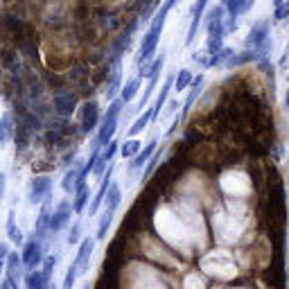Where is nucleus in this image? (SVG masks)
<instances>
[{
    "label": "nucleus",
    "instance_id": "obj_16",
    "mask_svg": "<svg viewBox=\"0 0 289 289\" xmlns=\"http://www.w3.org/2000/svg\"><path fill=\"white\" fill-rule=\"evenodd\" d=\"M81 163H72V170H68L64 174V181H61V190L66 192V195H72L75 192V183L77 179H79V174H81Z\"/></svg>",
    "mask_w": 289,
    "mask_h": 289
},
{
    "label": "nucleus",
    "instance_id": "obj_13",
    "mask_svg": "<svg viewBox=\"0 0 289 289\" xmlns=\"http://www.w3.org/2000/svg\"><path fill=\"white\" fill-rule=\"evenodd\" d=\"M23 285H25V289H47L50 282L45 280L41 269H30V271H25V276H23Z\"/></svg>",
    "mask_w": 289,
    "mask_h": 289
},
{
    "label": "nucleus",
    "instance_id": "obj_29",
    "mask_svg": "<svg viewBox=\"0 0 289 289\" xmlns=\"http://www.w3.org/2000/svg\"><path fill=\"white\" fill-rule=\"evenodd\" d=\"M5 185H7V176H5V172L0 170V199L5 197Z\"/></svg>",
    "mask_w": 289,
    "mask_h": 289
},
{
    "label": "nucleus",
    "instance_id": "obj_24",
    "mask_svg": "<svg viewBox=\"0 0 289 289\" xmlns=\"http://www.w3.org/2000/svg\"><path fill=\"white\" fill-rule=\"evenodd\" d=\"M140 149H142V142L140 140H136V138H129V140L120 147V154H122L124 158H133L138 152H140Z\"/></svg>",
    "mask_w": 289,
    "mask_h": 289
},
{
    "label": "nucleus",
    "instance_id": "obj_15",
    "mask_svg": "<svg viewBox=\"0 0 289 289\" xmlns=\"http://www.w3.org/2000/svg\"><path fill=\"white\" fill-rule=\"evenodd\" d=\"M104 204H107V210H111V213H115V210L120 208V204H122V190H120V183L111 181V185L107 190V197H104Z\"/></svg>",
    "mask_w": 289,
    "mask_h": 289
},
{
    "label": "nucleus",
    "instance_id": "obj_9",
    "mask_svg": "<svg viewBox=\"0 0 289 289\" xmlns=\"http://www.w3.org/2000/svg\"><path fill=\"white\" fill-rule=\"evenodd\" d=\"M50 215H52V206L50 201H43L41 210H38V217L34 221V237L45 239L50 235Z\"/></svg>",
    "mask_w": 289,
    "mask_h": 289
},
{
    "label": "nucleus",
    "instance_id": "obj_12",
    "mask_svg": "<svg viewBox=\"0 0 289 289\" xmlns=\"http://www.w3.org/2000/svg\"><path fill=\"white\" fill-rule=\"evenodd\" d=\"M5 230H7L9 242H14L16 247H23V242H25V235H23V230L16 226V213H14V208L9 210V215H7V226H5Z\"/></svg>",
    "mask_w": 289,
    "mask_h": 289
},
{
    "label": "nucleus",
    "instance_id": "obj_19",
    "mask_svg": "<svg viewBox=\"0 0 289 289\" xmlns=\"http://www.w3.org/2000/svg\"><path fill=\"white\" fill-rule=\"evenodd\" d=\"M88 185L79 187V190H75V195H72V213L75 215H81L84 213V208L88 206Z\"/></svg>",
    "mask_w": 289,
    "mask_h": 289
},
{
    "label": "nucleus",
    "instance_id": "obj_18",
    "mask_svg": "<svg viewBox=\"0 0 289 289\" xmlns=\"http://www.w3.org/2000/svg\"><path fill=\"white\" fill-rule=\"evenodd\" d=\"M14 136V122H12V113H3L0 115V147H5Z\"/></svg>",
    "mask_w": 289,
    "mask_h": 289
},
{
    "label": "nucleus",
    "instance_id": "obj_20",
    "mask_svg": "<svg viewBox=\"0 0 289 289\" xmlns=\"http://www.w3.org/2000/svg\"><path fill=\"white\" fill-rule=\"evenodd\" d=\"M140 84H142V77H131V79H127V84L122 86V102H131L133 98L138 95V90H140Z\"/></svg>",
    "mask_w": 289,
    "mask_h": 289
},
{
    "label": "nucleus",
    "instance_id": "obj_21",
    "mask_svg": "<svg viewBox=\"0 0 289 289\" xmlns=\"http://www.w3.org/2000/svg\"><path fill=\"white\" fill-rule=\"evenodd\" d=\"M113 215H115V213H111V210L104 208L102 219H100V224H98V233H95V239H100V242H102V239L107 237V233H109L111 224H113Z\"/></svg>",
    "mask_w": 289,
    "mask_h": 289
},
{
    "label": "nucleus",
    "instance_id": "obj_11",
    "mask_svg": "<svg viewBox=\"0 0 289 289\" xmlns=\"http://www.w3.org/2000/svg\"><path fill=\"white\" fill-rule=\"evenodd\" d=\"M156 149H158V140L154 138V140H149V142L140 149V152H138L136 156L131 158V163H129V170H131V172H133V170H140L144 163H147L149 158H152L154 154H156Z\"/></svg>",
    "mask_w": 289,
    "mask_h": 289
},
{
    "label": "nucleus",
    "instance_id": "obj_26",
    "mask_svg": "<svg viewBox=\"0 0 289 289\" xmlns=\"http://www.w3.org/2000/svg\"><path fill=\"white\" fill-rule=\"evenodd\" d=\"M77 276H79V271H77V267L70 262V267H68V271H66V278H64V289H72L75 287V282H77Z\"/></svg>",
    "mask_w": 289,
    "mask_h": 289
},
{
    "label": "nucleus",
    "instance_id": "obj_31",
    "mask_svg": "<svg viewBox=\"0 0 289 289\" xmlns=\"http://www.w3.org/2000/svg\"><path fill=\"white\" fill-rule=\"evenodd\" d=\"M0 289H12V285H9V280H7V278H0Z\"/></svg>",
    "mask_w": 289,
    "mask_h": 289
},
{
    "label": "nucleus",
    "instance_id": "obj_3",
    "mask_svg": "<svg viewBox=\"0 0 289 289\" xmlns=\"http://www.w3.org/2000/svg\"><path fill=\"white\" fill-rule=\"evenodd\" d=\"M23 276H25V267H23L21 253H18V251H9L7 258H5V278L9 280L12 289H21Z\"/></svg>",
    "mask_w": 289,
    "mask_h": 289
},
{
    "label": "nucleus",
    "instance_id": "obj_17",
    "mask_svg": "<svg viewBox=\"0 0 289 289\" xmlns=\"http://www.w3.org/2000/svg\"><path fill=\"white\" fill-rule=\"evenodd\" d=\"M201 86H204V75H199V77L192 79V88H190V95H187V100H185V107H183V111H181V120H185L187 111H190L192 104L197 102V98H199V93H201Z\"/></svg>",
    "mask_w": 289,
    "mask_h": 289
},
{
    "label": "nucleus",
    "instance_id": "obj_4",
    "mask_svg": "<svg viewBox=\"0 0 289 289\" xmlns=\"http://www.w3.org/2000/svg\"><path fill=\"white\" fill-rule=\"evenodd\" d=\"M72 219V204L68 199L59 201V204L52 208V215H50V235H57L70 224Z\"/></svg>",
    "mask_w": 289,
    "mask_h": 289
},
{
    "label": "nucleus",
    "instance_id": "obj_2",
    "mask_svg": "<svg viewBox=\"0 0 289 289\" xmlns=\"http://www.w3.org/2000/svg\"><path fill=\"white\" fill-rule=\"evenodd\" d=\"M43 258H45V242L43 239H38L32 235L30 239H25L21 247V260H23V267H25V271H30V269H38L43 262Z\"/></svg>",
    "mask_w": 289,
    "mask_h": 289
},
{
    "label": "nucleus",
    "instance_id": "obj_10",
    "mask_svg": "<svg viewBox=\"0 0 289 289\" xmlns=\"http://www.w3.org/2000/svg\"><path fill=\"white\" fill-rule=\"evenodd\" d=\"M120 149V142L118 140H109L107 144L102 147V152H100V156H98V163H95V167H93V174L95 176H102L104 174V170L109 167V163H113V156H115V152Z\"/></svg>",
    "mask_w": 289,
    "mask_h": 289
},
{
    "label": "nucleus",
    "instance_id": "obj_28",
    "mask_svg": "<svg viewBox=\"0 0 289 289\" xmlns=\"http://www.w3.org/2000/svg\"><path fill=\"white\" fill-rule=\"evenodd\" d=\"M79 239H81V224L77 221V224L70 228V233H68V244L70 247L72 244H79Z\"/></svg>",
    "mask_w": 289,
    "mask_h": 289
},
{
    "label": "nucleus",
    "instance_id": "obj_35",
    "mask_svg": "<svg viewBox=\"0 0 289 289\" xmlns=\"http://www.w3.org/2000/svg\"><path fill=\"white\" fill-rule=\"evenodd\" d=\"M285 7H287V9H289V0H287V3H285Z\"/></svg>",
    "mask_w": 289,
    "mask_h": 289
},
{
    "label": "nucleus",
    "instance_id": "obj_8",
    "mask_svg": "<svg viewBox=\"0 0 289 289\" xmlns=\"http://www.w3.org/2000/svg\"><path fill=\"white\" fill-rule=\"evenodd\" d=\"M98 122H100L98 102H86L84 107H81V118H79L81 131H84V133H90L93 129H98Z\"/></svg>",
    "mask_w": 289,
    "mask_h": 289
},
{
    "label": "nucleus",
    "instance_id": "obj_37",
    "mask_svg": "<svg viewBox=\"0 0 289 289\" xmlns=\"http://www.w3.org/2000/svg\"><path fill=\"white\" fill-rule=\"evenodd\" d=\"M84 289H88V287H84Z\"/></svg>",
    "mask_w": 289,
    "mask_h": 289
},
{
    "label": "nucleus",
    "instance_id": "obj_22",
    "mask_svg": "<svg viewBox=\"0 0 289 289\" xmlns=\"http://www.w3.org/2000/svg\"><path fill=\"white\" fill-rule=\"evenodd\" d=\"M190 84H192V72L187 70V68H181L174 75V86H172V88H174L176 93H181V90L190 88Z\"/></svg>",
    "mask_w": 289,
    "mask_h": 289
},
{
    "label": "nucleus",
    "instance_id": "obj_23",
    "mask_svg": "<svg viewBox=\"0 0 289 289\" xmlns=\"http://www.w3.org/2000/svg\"><path fill=\"white\" fill-rule=\"evenodd\" d=\"M149 122H152V109H147V111H144V113L140 115V118H138L136 122H133V127L129 129L127 136H129V138H136L140 131H144V127H147Z\"/></svg>",
    "mask_w": 289,
    "mask_h": 289
},
{
    "label": "nucleus",
    "instance_id": "obj_6",
    "mask_svg": "<svg viewBox=\"0 0 289 289\" xmlns=\"http://www.w3.org/2000/svg\"><path fill=\"white\" fill-rule=\"evenodd\" d=\"M113 170H115V165H113V163H109V167L104 170V174H102V183H100L98 192H95L93 201H90V206H88V213H90V215H98L100 208H102L104 197H107V190H109L111 181H113Z\"/></svg>",
    "mask_w": 289,
    "mask_h": 289
},
{
    "label": "nucleus",
    "instance_id": "obj_7",
    "mask_svg": "<svg viewBox=\"0 0 289 289\" xmlns=\"http://www.w3.org/2000/svg\"><path fill=\"white\" fill-rule=\"evenodd\" d=\"M93 249H95V239H93V237H84V239L79 242L77 255H75V260H72V264L77 267V271H79V273H86V271H88Z\"/></svg>",
    "mask_w": 289,
    "mask_h": 289
},
{
    "label": "nucleus",
    "instance_id": "obj_27",
    "mask_svg": "<svg viewBox=\"0 0 289 289\" xmlns=\"http://www.w3.org/2000/svg\"><path fill=\"white\" fill-rule=\"evenodd\" d=\"M156 165H158V149H156V154H154V156L147 161V167H144V172H142V181L152 176V172L156 170Z\"/></svg>",
    "mask_w": 289,
    "mask_h": 289
},
{
    "label": "nucleus",
    "instance_id": "obj_32",
    "mask_svg": "<svg viewBox=\"0 0 289 289\" xmlns=\"http://www.w3.org/2000/svg\"><path fill=\"white\" fill-rule=\"evenodd\" d=\"M285 3H287V0H273V7L278 9V7H282V5H285Z\"/></svg>",
    "mask_w": 289,
    "mask_h": 289
},
{
    "label": "nucleus",
    "instance_id": "obj_25",
    "mask_svg": "<svg viewBox=\"0 0 289 289\" xmlns=\"http://www.w3.org/2000/svg\"><path fill=\"white\" fill-rule=\"evenodd\" d=\"M55 267H57V258H55V255H45L38 269H41V273L45 276L47 282H52V273H55Z\"/></svg>",
    "mask_w": 289,
    "mask_h": 289
},
{
    "label": "nucleus",
    "instance_id": "obj_34",
    "mask_svg": "<svg viewBox=\"0 0 289 289\" xmlns=\"http://www.w3.org/2000/svg\"><path fill=\"white\" fill-rule=\"evenodd\" d=\"M285 102H287V107H289V88H287V98H285Z\"/></svg>",
    "mask_w": 289,
    "mask_h": 289
},
{
    "label": "nucleus",
    "instance_id": "obj_5",
    "mask_svg": "<svg viewBox=\"0 0 289 289\" xmlns=\"http://www.w3.org/2000/svg\"><path fill=\"white\" fill-rule=\"evenodd\" d=\"M50 192H52V179L50 176H34L27 185V199L30 204H43V201L50 199Z\"/></svg>",
    "mask_w": 289,
    "mask_h": 289
},
{
    "label": "nucleus",
    "instance_id": "obj_14",
    "mask_svg": "<svg viewBox=\"0 0 289 289\" xmlns=\"http://www.w3.org/2000/svg\"><path fill=\"white\" fill-rule=\"evenodd\" d=\"M267 32H269V23L267 21H260L253 25L251 34H249V45H253V50H260L267 41Z\"/></svg>",
    "mask_w": 289,
    "mask_h": 289
},
{
    "label": "nucleus",
    "instance_id": "obj_36",
    "mask_svg": "<svg viewBox=\"0 0 289 289\" xmlns=\"http://www.w3.org/2000/svg\"><path fill=\"white\" fill-rule=\"evenodd\" d=\"M47 289H52V285H50V287H47Z\"/></svg>",
    "mask_w": 289,
    "mask_h": 289
},
{
    "label": "nucleus",
    "instance_id": "obj_30",
    "mask_svg": "<svg viewBox=\"0 0 289 289\" xmlns=\"http://www.w3.org/2000/svg\"><path fill=\"white\" fill-rule=\"evenodd\" d=\"M7 253H9V247H7L5 242H0V260L7 258Z\"/></svg>",
    "mask_w": 289,
    "mask_h": 289
},
{
    "label": "nucleus",
    "instance_id": "obj_33",
    "mask_svg": "<svg viewBox=\"0 0 289 289\" xmlns=\"http://www.w3.org/2000/svg\"><path fill=\"white\" fill-rule=\"evenodd\" d=\"M5 276V260H0V278Z\"/></svg>",
    "mask_w": 289,
    "mask_h": 289
},
{
    "label": "nucleus",
    "instance_id": "obj_1",
    "mask_svg": "<svg viewBox=\"0 0 289 289\" xmlns=\"http://www.w3.org/2000/svg\"><path fill=\"white\" fill-rule=\"evenodd\" d=\"M122 104H124L122 100H113V102H111L109 111L104 113L102 122H100V127H98L95 144L104 147L109 140H113V133H115V129H118V118H120V113H122Z\"/></svg>",
    "mask_w": 289,
    "mask_h": 289
}]
</instances>
